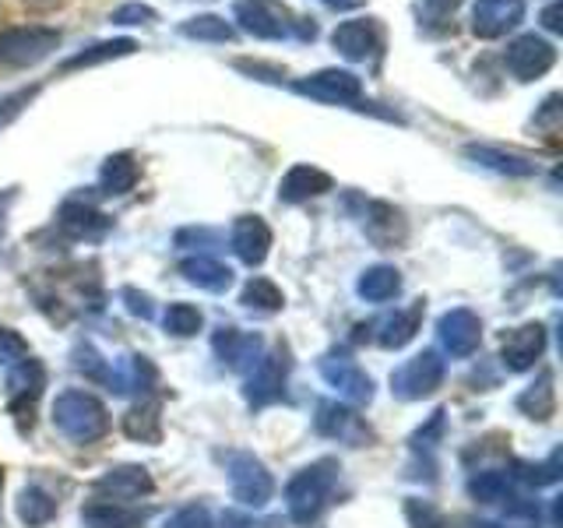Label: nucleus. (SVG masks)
Here are the masks:
<instances>
[{
  "label": "nucleus",
  "mask_w": 563,
  "mask_h": 528,
  "mask_svg": "<svg viewBox=\"0 0 563 528\" xmlns=\"http://www.w3.org/2000/svg\"><path fill=\"white\" fill-rule=\"evenodd\" d=\"M233 18L246 35H254V40H264V43L289 40L296 29L289 11L282 8L278 0H236Z\"/></svg>",
  "instance_id": "6"
},
{
  "label": "nucleus",
  "mask_w": 563,
  "mask_h": 528,
  "mask_svg": "<svg viewBox=\"0 0 563 528\" xmlns=\"http://www.w3.org/2000/svg\"><path fill=\"white\" fill-rule=\"evenodd\" d=\"M60 46V32L49 25H14L0 32V64L35 67Z\"/></svg>",
  "instance_id": "3"
},
{
  "label": "nucleus",
  "mask_w": 563,
  "mask_h": 528,
  "mask_svg": "<svg viewBox=\"0 0 563 528\" xmlns=\"http://www.w3.org/2000/svg\"><path fill=\"white\" fill-rule=\"evenodd\" d=\"M53 515H57V504H53V497H49L46 490H40V486H25L22 493H18V518H22L29 528L46 525Z\"/></svg>",
  "instance_id": "34"
},
{
  "label": "nucleus",
  "mask_w": 563,
  "mask_h": 528,
  "mask_svg": "<svg viewBox=\"0 0 563 528\" xmlns=\"http://www.w3.org/2000/svg\"><path fill=\"white\" fill-rule=\"evenodd\" d=\"M180 275L190 282V286L208 289V293H225L229 286H233V268L216 261V257H208V254L180 261Z\"/></svg>",
  "instance_id": "23"
},
{
  "label": "nucleus",
  "mask_w": 563,
  "mask_h": 528,
  "mask_svg": "<svg viewBox=\"0 0 563 528\" xmlns=\"http://www.w3.org/2000/svg\"><path fill=\"white\" fill-rule=\"evenodd\" d=\"M158 374L148 356H123L117 366H110V392L117 395H128V392H137V395H148L155 387Z\"/></svg>",
  "instance_id": "21"
},
{
  "label": "nucleus",
  "mask_w": 563,
  "mask_h": 528,
  "mask_svg": "<svg viewBox=\"0 0 563 528\" xmlns=\"http://www.w3.org/2000/svg\"><path fill=\"white\" fill-rule=\"evenodd\" d=\"M545 352V324L539 321H528L521 328H510L504 334V345H500V360L507 370H515V374H521V370H532L536 360Z\"/></svg>",
  "instance_id": "13"
},
{
  "label": "nucleus",
  "mask_w": 563,
  "mask_h": 528,
  "mask_svg": "<svg viewBox=\"0 0 563 528\" xmlns=\"http://www.w3.org/2000/svg\"><path fill=\"white\" fill-rule=\"evenodd\" d=\"M465 155L472 158L475 166L493 169V173H500V176H532L536 173L532 158L504 152V148H493V145H465Z\"/></svg>",
  "instance_id": "25"
},
{
  "label": "nucleus",
  "mask_w": 563,
  "mask_h": 528,
  "mask_svg": "<svg viewBox=\"0 0 563 528\" xmlns=\"http://www.w3.org/2000/svg\"><path fill=\"white\" fill-rule=\"evenodd\" d=\"M321 377L349 405H369V402H374V381H369L356 366V360H349L345 352H328V356L321 360Z\"/></svg>",
  "instance_id": "10"
},
{
  "label": "nucleus",
  "mask_w": 563,
  "mask_h": 528,
  "mask_svg": "<svg viewBox=\"0 0 563 528\" xmlns=\"http://www.w3.org/2000/svg\"><path fill=\"white\" fill-rule=\"evenodd\" d=\"M324 190H331V176H328L324 169H317V166L299 163V166H292L286 176H282V184H278V201L299 205V201L317 198V194H324Z\"/></svg>",
  "instance_id": "20"
},
{
  "label": "nucleus",
  "mask_w": 563,
  "mask_h": 528,
  "mask_svg": "<svg viewBox=\"0 0 563 528\" xmlns=\"http://www.w3.org/2000/svg\"><path fill=\"white\" fill-rule=\"evenodd\" d=\"M85 528H141L145 525V510L123 507L120 501H92L81 507Z\"/></svg>",
  "instance_id": "24"
},
{
  "label": "nucleus",
  "mask_w": 563,
  "mask_h": 528,
  "mask_svg": "<svg viewBox=\"0 0 563 528\" xmlns=\"http://www.w3.org/2000/svg\"><path fill=\"white\" fill-rule=\"evenodd\" d=\"M137 176H141V169H137V163H134V155L117 152V155L106 158L102 169H99L102 194H113V198H117V194H128V190H134Z\"/></svg>",
  "instance_id": "28"
},
{
  "label": "nucleus",
  "mask_w": 563,
  "mask_h": 528,
  "mask_svg": "<svg viewBox=\"0 0 563 528\" xmlns=\"http://www.w3.org/2000/svg\"><path fill=\"white\" fill-rule=\"evenodd\" d=\"M560 8H563L560 0H553V4L542 11V25L550 29V32H560V29H563V22H560Z\"/></svg>",
  "instance_id": "47"
},
{
  "label": "nucleus",
  "mask_w": 563,
  "mask_h": 528,
  "mask_svg": "<svg viewBox=\"0 0 563 528\" xmlns=\"http://www.w3.org/2000/svg\"><path fill=\"white\" fill-rule=\"evenodd\" d=\"M75 370L96 384H110V360H102L88 342L75 349Z\"/></svg>",
  "instance_id": "38"
},
{
  "label": "nucleus",
  "mask_w": 563,
  "mask_h": 528,
  "mask_svg": "<svg viewBox=\"0 0 563 528\" xmlns=\"http://www.w3.org/2000/svg\"><path fill=\"white\" fill-rule=\"evenodd\" d=\"M96 486L102 493H110V501H141L155 490L148 469L141 465H117L110 472H102Z\"/></svg>",
  "instance_id": "19"
},
{
  "label": "nucleus",
  "mask_w": 563,
  "mask_h": 528,
  "mask_svg": "<svg viewBox=\"0 0 563 528\" xmlns=\"http://www.w3.org/2000/svg\"><path fill=\"white\" fill-rule=\"evenodd\" d=\"M356 293L366 299V304H387V299H395L401 293V275L391 264H374V268H366L356 282Z\"/></svg>",
  "instance_id": "26"
},
{
  "label": "nucleus",
  "mask_w": 563,
  "mask_h": 528,
  "mask_svg": "<svg viewBox=\"0 0 563 528\" xmlns=\"http://www.w3.org/2000/svg\"><path fill=\"white\" fill-rule=\"evenodd\" d=\"M43 387H46V370L40 360H18L14 366H8V402H11V409L22 416L25 409L32 413V405L40 402L43 395Z\"/></svg>",
  "instance_id": "15"
},
{
  "label": "nucleus",
  "mask_w": 563,
  "mask_h": 528,
  "mask_svg": "<svg viewBox=\"0 0 563 528\" xmlns=\"http://www.w3.org/2000/svg\"><path fill=\"white\" fill-rule=\"evenodd\" d=\"M286 374H289L286 349H275L268 356H261L254 363V370H246V387H243L246 402H251L254 409H264V405L278 402L282 392H286Z\"/></svg>",
  "instance_id": "8"
},
{
  "label": "nucleus",
  "mask_w": 563,
  "mask_h": 528,
  "mask_svg": "<svg viewBox=\"0 0 563 528\" xmlns=\"http://www.w3.org/2000/svg\"><path fill=\"white\" fill-rule=\"evenodd\" d=\"M35 92H40V88H22V92H14V96H8V99H0V128H4V123H11L18 113H22V106L32 102Z\"/></svg>",
  "instance_id": "42"
},
{
  "label": "nucleus",
  "mask_w": 563,
  "mask_h": 528,
  "mask_svg": "<svg viewBox=\"0 0 563 528\" xmlns=\"http://www.w3.org/2000/svg\"><path fill=\"white\" fill-rule=\"evenodd\" d=\"M409 518H412V525H416V528H451V525H448L444 518L437 515L433 507H427V504L419 507L416 501L409 504Z\"/></svg>",
  "instance_id": "44"
},
{
  "label": "nucleus",
  "mask_w": 563,
  "mask_h": 528,
  "mask_svg": "<svg viewBox=\"0 0 563 528\" xmlns=\"http://www.w3.org/2000/svg\"><path fill=\"white\" fill-rule=\"evenodd\" d=\"M11 201H14V190H4V194H0V237H4V219H8Z\"/></svg>",
  "instance_id": "49"
},
{
  "label": "nucleus",
  "mask_w": 563,
  "mask_h": 528,
  "mask_svg": "<svg viewBox=\"0 0 563 528\" xmlns=\"http://www.w3.org/2000/svg\"><path fill=\"white\" fill-rule=\"evenodd\" d=\"M437 331H440V342H444V349L451 352V356L465 360V356H472L475 349H479L483 321L468 307H454V310H448L444 317H440Z\"/></svg>",
  "instance_id": "12"
},
{
  "label": "nucleus",
  "mask_w": 563,
  "mask_h": 528,
  "mask_svg": "<svg viewBox=\"0 0 563 528\" xmlns=\"http://www.w3.org/2000/svg\"><path fill=\"white\" fill-rule=\"evenodd\" d=\"M331 46L345 61H369L380 50V25L377 18H352L331 32Z\"/></svg>",
  "instance_id": "14"
},
{
  "label": "nucleus",
  "mask_w": 563,
  "mask_h": 528,
  "mask_svg": "<svg viewBox=\"0 0 563 528\" xmlns=\"http://www.w3.org/2000/svg\"><path fill=\"white\" fill-rule=\"evenodd\" d=\"M440 384H444V360L437 349H422L419 356L405 360L391 374V395L401 402H419L430 398Z\"/></svg>",
  "instance_id": "4"
},
{
  "label": "nucleus",
  "mask_w": 563,
  "mask_h": 528,
  "mask_svg": "<svg viewBox=\"0 0 563 528\" xmlns=\"http://www.w3.org/2000/svg\"><path fill=\"white\" fill-rule=\"evenodd\" d=\"M29 356V342L14 328L0 324V366H14L18 360Z\"/></svg>",
  "instance_id": "39"
},
{
  "label": "nucleus",
  "mask_w": 563,
  "mask_h": 528,
  "mask_svg": "<svg viewBox=\"0 0 563 528\" xmlns=\"http://www.w3.org/2000/svg\"><path fill=\"white\" fill-rule=\"evenodd\" d=\"M468 493L479 504H507L510 497H518L515 483H510V475H504V472H479V475H472Z\"/></svg>",
  "instance_id": "33"
},
{
  "label": "nucleus",
  "mask_w": 563,
  "mask_h": 528,
  "mask_svg": "<svg viewBox=\"0 0 563 528\" xmlns=\"http://www.w3.org/2000/svg\"><path fill=\"white\" fill-rule=\"evenodd\" d=\"M240 304L257 310V314H275V310H282V304H286V296H282V289L275 286L272 278H251L243 286Z\"/></svg>",
  "instance_id": "35"
},
{
  "label": "nucleus",
  "mask_w": 563,
  "mask_h": 528,
  "mask_svg": "<svg viewBox=\"0 0 563 528\" xmlns=\"http://www.w3.org/2000/svg\"><path fill=\"white\" fill-rule=\"evenodd\" d=\"M313 427H317V433H324L331 440H349V444H360V440L366 437L363 419L342 402H321V405H317Z\"/></svg>",
  "instance_id": "18"
},
{
  "label": "nucleus",
  "mask_w": 563,
  "mask_h": 528,
  "mask_svg": "<svg viewBox=\"0 0 563 528\" xmlns=\"http://www.w3.org/2000/svg\"><path fill=\"white\" fill-rule=\"evenodd\" d=\"M110 226L113 222L106 219L102 211H96L85 201H64V208H60V229L75 240H99L110 233Z\"/></svg>",
  "instance_id": "22"
},
{
  "label": "nucleus",
  "mask_w": 563,
  "mask_h": 528,
  "mask_svg": "<svg viewBox=\"0 0 563 528\" xmlns=\"http://www.w3.org/2000/svg\"><path fill=\"white\" fill-rule=\"evenodd\" d=\"M334 480H339V462L334 458H321V462L299 469L286 486L289 518L296 525H310L321 518V510L334 490Z\"/></svg>",
  "instance_id": "1"
},
{
  "label": "nucleus",
  "mask_w": 563,
  "mask_h": 528,
  "mask_svg": "<svg viewBox=\"0 0 563 528\" xmlns=\"http://www.w3.org/2000/svg\"><path fill=\"white\" fill-rule=\"evenodd\" d=\"M211 345H216L219 360L229 366V370H240V374H246V370H254V363L261 360V334L254 331H240V328H219L216 339H211Z\"/></svg>",
  "instance_id": "16"
},
{
  "label": "nucleus",
  "mask_w": 563,
  "mask_h": 528,
  "mask_svg": "<svg viewBox=\"0 0 563 528\" xmlns=\"http://www.w3.org/2000/svg\"><path fill=\"white\" fill-rule=\"evenodd\" d=\"M419 321H422V299H419V304H412L409 310H398L395 317H387V321L380 324L377 342L384 349H405V345L416 339Z\"/></svg>",
  "instance_id": "29"
},
{
  "label": "nucleus",
  "mask_w": 563,
  "mask_h": 528,
  "mask_svg": "<svg viewBox=\"0 0 563 528\" xmlns=\"http://www.w3.org/2000/svg\"><path fill=\"white\" fill-rule=\"evenodd\" d=\"M532 123H536V128H542V131H556L560 128V96L556 92L545 96V102L539 106V113L532 117Z\"/></svg>",
  "instance_id": "43"
},
{
  "label": "nucleus",
  "mask_w": 563,
  "mask_h": 528,
  "mask_svg": "<svg viewBox=\"0 0 563 528\" xmlns=\"http://www.w3.org/2000/svg\"><path fill=\"white\" fill-rule=\"evenodd\" d=\"M53 427L75 444H92L110 430V413L106 405L88 392H64L53 402Z\"/></svg>",
  "instance_id": "2"
},
{
  "label": "nucleus",
  "mask_w": 563,
  "mask_h": 528,
  "mask_svg": "<svg viewBox=\"0 0 563 528\" xmlns=\"http://www.w3.org/2000/svg\"><path fill=\"white\" fill-rule=\"evenodd\" d=\"M222 528H257V525L251 518H240L236 510H229V515L222 518Z\"/></svg>",
  "instance_id": "48"
},
{
  "label": "nucleus",
  "mask_w": 563,
  "mask_h": 528,
  "mask_svg": "<svg viewBox=\"0 0 563 528\" xmlns=\"http://www.w3.org/2000/svg\"><path fill=\"white\" fill-rule=\"evenodd\" d=\"M166 528H211V515L201 504H187L176 510V515H169Z\"/></svg>",
  "instance_id": "41"
},
{
  "label": "nucleus",
  "mask_w": 563,
  "mask_h": 528,
  "mask_svg": "<svg viewBox=\"0 0 563 528\" xmlns=\"http://www.w3.org/2000/svg\"><path fill=\"white\" fill-rule=\"evenodd\" d=\"M518 409L528 419H550L556 413V387H553V374L542 370L536 384H528L525 392L518 395Z\"/></svg>",
  "instance_id": "27"
},
{
  "label": "nucleus",
  "mask_w": 563,
  "mask_h": 528,
  "mask_svg": "<svg viewBox=\"0 0 563 528\" xmlns=\"http://www.w3.org/2000/svg\"><path fill=\"white\" fill-rule=\"evenodd\" d=\"M422 4H427V11H430V14L444 18V14H451V11L462 8V0H422Z\"/></svg>",
  "instance_id": "46"
},
{
  "label": "nucleus",
  "mask_w": 563,
  "mask_h": 528,
  "mask_svg": "<svg viewBox=\"0 0 563 528\" xmlns=\"http://www.w3.org/2000/svg\"><path fill=\"white\" fill-rule=\"evenodd\" d=\"M292 92L296 96H307V99H317V102L349 106V102H360L363 81L352 75V70L324 67V70H317V75H307V78L292 81Z\"/></svg>",
  "instance_id": "7"
},
{
  "label": "nucleus",
  "mask_w": 563,
  "mask_h": 528,
  "mask_svg": "<svg viewBox=\"0 0 563 528\" xmlns=\"http://www.w3.org/2000/svg\"><path fill=\"white\" fill-rule=\"evenodd\" d=\"M123 304H128V310L134 314V317H152V299L145 296V293H137V289H123Z\"/></svg>",
  "instance_id": "45"
},
{
  "label": "nucleus",
  "mask_w": 563,
  "mask_h": 528,
  "mask_svg": "<svg viewBox=\"0 0 563 528\" xmlns=\"http://www.w3.org/2000/svg\"><path fill=\"white\" fill-rule=\"evenodd\" d=\"M229 243H233V251L243 264L257 268V264H264V257H268V251H272V229L261 216H240L233 222V237H229Z\"/></svg>",
  "instance_id": "17"
},
{
  "label": "nucleus",
  "mask_w": 563,
  "mask_h": 528,
  "mask_svg": "<svg viewBox=\"0 0 563 528\" xmlns=\"http://www.w3.org/2000/svg\"><path fill=\"white\" fill-rule=\"evenodd\" d=\"M475 528H504V525H497V521H475Z\"/></svg>",
  "instance_id": "51"
},
{
  "label": "nucleus",
  "mask_w": 563,
  "mask_h": 528,
  "mask_svg": "<svg viewBox=\"0 0 563 528\" xmlns=\"http://www.w3.org/2000/svg\"><path fill=\"white\" fill-rule=\"evenodd\" d=\"M163 324L169 334H176V339H190V334H198L201 324H205V317L198 307H190V304H169L166 314H163Z\"/></svg>",
  "instance_id": "36"
},
{
  "label": "nucleus",
  "mask_w": 563,
  "mask_h": 528,
  "mask_svg": "<svg viewBox=\"0 0 563 528\" xmlns=\"http://www.w3.org/2000/svg\"><path fill=\"white\" fill-rule=\"evenodd\" d=\"M123 430L141 444H158L163 440V416H158V402H141L123 416Z\"/></svg>",
  "instance_id": "30"
},
{
  "label": "nucleus",
  "mask_w": 563,
  "mask_h": 528,
  "mask_svg": "<svg viewBox=\"0 0 563 528\" xmlns=\"http://www.w3.org/2000/svg\"><path fill=\"white\" fill-rule=\"evenodd\" d=\"M504 64L518 81H536L556 64V46L536 32H528V35H518V40L507 46Z\"/></svg>",
  "instance_id": "9"
},
{
  "label": "nucleus",
  "mask_w": 563,
  "mask_h": 528,
  "mask_svg": "<svg viewBox=\"0 0 563 528\" xmlns=\"http://www.w3.org/2000/svg\"><path fill=\"white\" fill-rule=\"evenodd\" d=\"M113 25H148L155 22V11L148 4H141V0H131V4H120L113 14H110Z\"/></svg>",
  "instance_id": "40"
},
{
  "label": "nucleus",
  "mask_w": 563,
  "mask_h": 528,
  "mask_svg": "<svg viewBox=\"0 0 563 528\" xmlns=\"http://www.w3.org/2000/svg\"><path fill=\"white\" fill-rule=\"evenodd\" d=\"M137 50L134 40H106V43H96L81 53H75L70 61H64V70H78V67H96V64H106V61H120V57H131Z\"/></svg>",
  "instance_id": "32"
},
{
  "label": "nucleus",
  "mask_w": 563,
  "mask_h": 528,
  "mask_svg": "<svg viewBox=\"0 0 563 528\" xmlns=\"http://www.w3.org/2000/svg\"><path fill=\"white\" fill-rule=\"evenodd\" d=\"M321 4H328V8H334V11H352V8L366 4V0H321Z\"/></svg>",
  "instance_id": "50"
},
{
  "label": "nucleus",
  "mask_w": 563,
  "mask_h": 528,
  "mask_svg": "<svg viewBox=\"0 0 563 528\" xmlns=\"http://www.w3.org/2000/svg\"><path fill=\"white\" fill-rule=\"evenodd\" d=\"M225 472H229V490H233V497L243 507H264V504L272 501L275 480H272V472L264 469L261 458L246 454V451H236V454H229Z\"/></svg>",
  "instance_id": "5"
},
{
  "label": "nucleus",
  "mask_w": 563,
  "mask_h": 528,
  "mask_svg": "<svg viewBox=\"0 0 563 528\" xmlns=\"http://www.w3.org/2000/svg\"><path fill=\"white\" fill-rule=\"evenodd\" d=\"M180 35L194 43H233L236 29L219 14H194L187 22H180Z\"/></svg>",
  "instance_id": "31"
},
{
  "label": "nucleus",
  "mask_w": 563,
  "mask_h": 528,
  "mask_svg": "<svg viewBox=\"0 0 563 528\" xmlns=\"http://www.w3.org/2000/svg\"><path fill=\"white\" fill-rule=\"evenodd\" d=\"M515 475H518L521 483L536 486V490H539V486H553V483H560V451H553L542 465L515 462Z\"/></svg>",
  "instance_id": "37"
},
{
  "label": "nucleus",
  "mask_w": 563,
  "mask_h": 528,
  "mask_svg": "<svg viewBox=\"0 0 563 528\" xmlns=\"http://www.w3.org/2000/svg\"><path fill=\"white\" fill-rule=\"evenodd\" d=\"M525 22V0H475L472 4V32L479 40H500L510 29Z\"/></svg>",
  "instance_id": "11"
}]
</instances>
